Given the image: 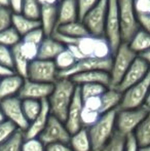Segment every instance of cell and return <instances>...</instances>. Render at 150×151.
I'll list each match as a JSON object with an SVG mask.
<instances>
[{
  "mask_svg": "<svg viewBox=\"0 0 150 151\" xmlns=\"http://www.w3.org/2000/svg\"><path fill=\"white\" fill-rule=\"evenodd\" d=\"M77 86L70 78H59L47 99L50 114L65 122Z\"/></svg>",
  "mask_w": 150,
  "mask_h": 151,
  "instance_id": "6da1fadb",
  "label": "cell"
},
{
  "mask_svg": "<svg viewBox=\"0 0 150 151\" xmlns=\"http://www.w3.org/2000/svg\"><path fill=\"white\" fill-rule=\"evenodd\" d=\"M117 110H112L102 114L99 120L88 129L93 151L102 150L116 132L115 122Z\"/></svg>",
  "mask_w": 150,
  "mask_h": 151,
  "instance_id": "7a4b0ae2",
  "label": "cell"
},
{
  "mask_svg": "<svg viewBox=\"0 0 150 151\" xmlns=\"http://www.w3.org/2000/svg\"><path fill=\"white\" fill-rule=\"evenodd\" d=\"M121 40L128 43L141 29L138 14L135 10L134 0H117Z\"/></svg>",
  "mask_w": 150,
  "mask_h": 151,
  "instance_id": "3957f363",
  "label": "cell"
},
{
  "mask_svg": "<svg viewBox=\"0 0 150 151\" xmlns=\"http://www.w3.org/2000/svg\"><path fill=\"white\" fill-rule=\"evenodd\" d=\"M137 57L138 55H136L131 50L128 43L122 42L120 44L119 47L116 50V52L112 56V65H111V69L109 72L111 78L110 88H115L119 84L124 74L126 73V71Z\"/></svg>",
  "mask_w": 150,
  "mask_h": 151,
  "instance_id": "277c9868",
  "label": "cell"
},
{
  "mask_svg": "<svg viewBox=\"0 0 150 151\" xmlns=\"http://www.w3.org/2000/svg\"><path fill=\"white\" fill-rule=\"evenodd\" d=\"M149 109L150 108L145 105L135 109H118L115 122L116 132L124 137L133 135L139 124L146 117Z\"/></svg>",
  "mask_w": 150,
  "mask_h": 151,
  "instance_id": "5b68a950",
  "label": "cell"
},
{
  "mask_svg": "<svg viewBox=\"0 0 150 151\" xmlns=\"http://www.w3.org/2000/svg\"><path fill=\"white\" fill-rule=\"evenodd\" d=\"M150 88V71L146 77L122 93L121 102L118 109H135L145 105Z\"/></svg>",
  "mask_w": 150,
  "mask_h": 151,
  "instance_id": "8992f818",
  "label": "cell"
},
{
  "mask_svg": "<svg viewBox=\"0 0 150 151\" xmlns=\"http://www.w3.org/2000/svg\"><path fill=\"white\" fill-rule=\"evenodd\" d=\"M26 79L54 84L59 79V70L54 61L36 59L29 64Z\"/></svg>",
  "mask_w": 150,
  "mask_h": 151,
  "instance_id": "52a82bcc",
  "label": "cell"
},
{
  "mask_svg": "<svg viewBox=\"0 0 150 151\" xmlns=\"http://www.w3.org/2000/svg\"><path fill=\"white\" fill-rule=\"evenodd\" d=\"M104 37L108 40L114 54L122 43L117 0H108V12L105 22Z\"/></svg>",
  "mask_w": 150,
  "mask_h": 151,
  "instance_id": "ba28073f",
  "label": "cell"
},
{
  "mask_svg": "<svg viewBox=\"0 0 150 151\" xmlns=\"http://www.w3.org/2000/svg\"><path fill=\"white\" fill-rule=\"evenodd\" d=\"M107 12H108V0H101L82 18L81 22L86 27L90 35L104 36Z\"/></svg>",
  "mask_w": 150,
  "mask_h": 151,
  "instance_id": "9c48e42d",
  "label": "cell"
},
{
  "mask_svg": "<svg viewBox=\"0 0 150 151\" xmlns=\"http://www.w3.org/2000/svg\"><path fill=\"white\" fill-rule=\"evenodd\" d=\"M0 108L5 119L11 122L18 129L25 132L29 127V121L23 111L22 100L19 97H12L0 101Z\"/></svg>",
  "mask_w": 150,
  "mask_h": 151,
  "instance_id": "30bf717a",
  "label": "cell"
},
{
  "mask_svg": "<svg viewBox=\"0 0 150 151\" xmlns=\"http://www.w3.org/2000/svg\"><path fill=\"white\" fill-rule=\"evenodd\" d=\"M70 133L67 129L65 122L58 119L55 116L50 115L47 124L45 125L42 133L39 135V140L44 145H50L54 143H65L69 144Z\"/></svg>",
  "mask_w": 150,
  "mask_h": 151,
  "instance_id": "8fae6325",
  "label": "cell"
},
{
  "mask_svg": "<svg viewBox=\"0 0 150 151\" xmlns=\"http://www.w3.org/2000/svg\"><path fill=\"white\" fill-rule=\"evenodd\" d=\"M112 65V58L109 59H95V58H84L75 63V65L69 70L59 73V78H71L76 74L83 72L94 71V70H102V71L110 72Z\"/></svg>",
  "mask_w": 150,
  "mask_h": 151,
  "instance_id": "7c38bea8",
  "label": "cell"
},
{
  "mask_svg": "<svg viewBox=\"0 0 150 151\" xmlns=\"http://www.w3.org/2000/svg\"><path fill=\"white\" fill-rule=\"evenodd\" d=\"M149 71L150 67L148 66V64L138 56L133 62L131 67L128 68L126 73L124 74L121 81L119 82V84L115 88L123 93L124 91L130 88L131 86H135L138 82H140L141 80L144 79Z\"/></svg>",
  "mask_w": 150,
  "mask_h": 151,
  "instance_id": "4fadbf2b",
  "label": "cell"
},
{
  "mask_svg": "<svg viewBox=\"0 0 150 151\" xmlns=\"http://www.w3.org/2000/svg\"><path fill=\"white\" fill-rule=\"evenodd\" d=\"M52 88H54V84L42 83V82L25 79L24 84H23L18 97L22 100L31 99L37 100V101H44L50 98Z\"/></svg>",
  "mask_w": 150,
  "mask_h": 151,
  "instance_id": "5bb4252c",
  "label": "cell"
},
{
  "mask_svg": "<svg viewBox=\"0 0 150 151\" xmlns=\"http://www.w3.org/2000/svg\"><path fill=\"white\" fill-rule=\"evenodd\" d=\"M82 108H83V101H82L81 95H80L79 88L77 86L74 97H73L71 105L69 107L68 113H67L66 120H65V125H66L70 135H73L76 132L82 129L81 121H80Z\"/></svg>",
  "mask_w": 150,
  "mask_h": 151,
  "instance_id": "9a60e30c",
  "label": "cell"
},
{
  "mask_svg": "<svg viewBox=\"0 0 150 151\" xmlns=\"http://www.w3.org/2000/svg\"><path fill=\"white\" fill-rule=\"evenodd\" d=\"M24 81L25 78L17 73L0 78V101L8 98L18 97Z\"/></svg>",
  "mask_w": 150,
  "mask_h": 151,
  "instance_id": "2e32d148",
  "label": "cell"
},
{
  "mask_svg": "<svg viewBox=\"0 0 150 151\" xmlns=\"http://www.w3.org/2000/svg\"><path fill=\"white\" fill-rule=\"evenodd\" d=\"M70 79L78 86L86 83L103 84L107 88H110L111 86V78L109 72L102 71V70H94V71L76 74V75L72 76Z\"/></svg>",
  "mask_w": 150,
  "mask_h": 151,
  "instance_id": "e0dca14e",
  "label": "cell"
},
{
  "mask_svg": "<svg viewBox=\"0 0 150 151\" xmlns=\"http://www.w3.org/2000/svg\"><path fill=\"white\" fill-rule=\"evenodd\" d=\"M76 21H80L77 0H62L59 2L57 28L59 26L76 22Z\"/></svg>",
  "mask_w": 150,
  "mask_h": 151,
  "instance_id": "ac0fdd59",
  "label": "cell"
},
{
  "mask_svg": "<svg viewBox=\"0 0 150 151\" xmlns=\"http://www.w3.org/2000/svg\"><path fill=\"white\" fill-rule=\"evenodd\" d=\"M50 105H48L47 100L42 101V109L38 116L33 121L29 123V127L26 131L24 132V136L27 139L30 138H38L39 135L42 133L45 125L47 124V121L50 117Z\"/></svg>",
  "mask_w": 150,
  "mask_h": 151,
  "instance_id": "d6986e66",
  "label": "cell"
},
{
  "mask_svg": "<svg viewBox=\"0 0 150 151\" xmlns=\"http://www.w3.org/2000/svg\"><path fill=\"white\" fill-rule=\"evenodd\" d=\"M39 22L40 28L44 32L46 37L52 36L57 30L58 24V5L41 6Z\"/></svg>",
  "mask_w": 150,
  "mask_h": 151,
  "instance_id": "ffe728a7",
  "label": "cell"
},
{
  "mask_svg": "<svg viewBox=\"0 0 150 151\" xmlns=\"http://www.w3.org/2000/svg\"><path fill=\"white\" fill-rule=\"evenodd\" d=\"M66 46L57 39H55L52 36L45 37L41 42L38 50V58L39 60L54 61L61 52L65 50Z\"/></svg>",
  "mask_w": 150,
  "mask_h": 151,
  "instance_id": "44dd1931",
  "label": "cell"
},
{
  "mask_svg": "<svg viewBox=\"0 0 150 151\" xmlns=\"http://www.w3.org/2000/svg\"><path fill=\"white\" fill-rule=\"evenodd\" d=\"M122 93L116 88H108L101 96V114L117 110L121 102Z\"/></svg>",
  "mask_w": 150,
  "mask_h": 151,
  "instance_id": "7402d4cb",
  "label": "cell"
},
{
  "mask_svg": "<svg viewBox=\"0 0 150 151\" xmlns=\"http://www.w3.org/2000/svg\"><path fill=\"white\" fill-rule=\"evenodd\" d=\"M11 27L20 34L21 37H23L30 31L39 28L40 22L38 20L27 18L22 14H12Z\"/></svg>",
  "mask_w": 150,
  "mask_h": 151,
  "instance_id": "603a6c76",
  "label": "cell"
},
{
  "mask_svg": "<svg viewBox=\"0 0 150 151\" xmlns=\"http://www.w3.org/2000/svg\"><path fill=\"white\" fill-rule=\"evenodd\" d=\"M69 146L72 151H93L88 129L82 127L75 134L71 135Z\"/></svg>",
  "mask_w": 150,
  "mask_h": 151,
  "instance_id": "cb8c5ba5",
  "label": "cell"
},
{
  "mask_svg": "<svg viewBox=\"0 0 150 151\" xmlns=\"http://www.w3.org/2000/svg\"><path fill=\"white\" fill-rule=\"evenodd\" d=\"M130 48L136 55H141L150 48V34L143 28L137 32L133 38L128 42Z\"/></svg>",
  "mask_w": 150,
  "mask_h": 151,
  "instance_id": "d4e9b609",
  "label": "cell"
},
{
  "mask_svg": "<svg viewBox=\"0 0 150 151\" xmlns=\"http://www.w3.org/2000/svg\"><path fill=\"white\" fill-rule=\"evenodd\" d=\"M56 32L62 34V35L67 36V37L75 38V39L84 37L86 35H90L88 29H86V27L84 26V24L81 21H76V22H72L69 23V24L59 26L57 28Z\"/></svg>",
  "mask_w": 150,
  "mask_h": 151,
  "instance_id": "484cf974",
  "label": "cell"
},
{
  "mask_svg": "<svg viewBox=\"0 0 150 151\" xmlns=\"http://www.w3.org/2000/svg\"><path fill=\"white\" fill-rule=\"evenodd\" d=\"M99 37L100 36H94L90 34V35L76 39L74 44L79 48L80 52L84 58H94L95 50H96Z\"/></svg>",
  "mask_w": 150,
  "mask_h": 151,
  "instance_id": "4316f807",
  "label": "cell"
},
{
  "mask_svg": "<svg viewBox=\"0 0 150 151\" xmlns=\"http://www.w3.org/2000/svg\"><path fill=\"white\" fill-rule=\"evenodd\" d=\"M133 135L140 147L150 146V109L146 117L139 124Z\"/></svg>",
  "mask_w": 150,
  "mask_h": 151,
  "instance_id": "83f0119b",
  "label": "cell"
},
{
  "mask_svg": "<svg viewBox=\"0 0 150 151\" xmlns=\"http://www.w3.org/2000/svg\"><path fill=\"white\" fill-rule=\"evenodd\" d=\"M11 52H12V61H14V72L26 79L30 62H28L22 56L20 50H19V44H17L16 46H14L11 48Z\"/></svg>",
  "mask_w": 150,
  "mask_h": 151,
  "instance_id": "f1b7e54d",
  "label": "cell"
},
{
  "mask_svg": "<svg viewBox=\"0 0 150 151\" xmlns=\"http://www.w3.org/2000/svg\"><path fill=\"white\" fill-rule=\"evenodd\" d=\"M22 107L27 120L30 123L31 121H33L37 117L38 114L41 111L42 101H37V100H31V99L22 100Z\"/></svg>",
  "mask_w": 150,
  "mask_h": 151,
  "instance_id": "f546056e",
  "label": "cell"
},
{
  "mask_svg": "<svg viewBox=\"0 0 150 151\" xmlns=\"http://www.w3.org/2000/svg\"><path fill=\"white\" fill-rule=\"evenodd\" d=\"M56 67L58 68L59 73L60 72H64L69 70L70 68H72L75 65V63L77 60L73 57V55L65 47V50L63 52H61L60 54L57 56V58L54 60Z\"/></svg>",
  "mask_w": 150,
  "mask_h": 151,
  "instance_id": "4dcf8cb0",
  "label": "cell"
},
{
  "mask_svg": "<svg viewBox=\"0 0 150 151\" xmlns=\"http://www.w3.org/2000/svg\"><path fill=\"white\" fill-rule=\"evenodd\" d=\"M24 139V132L18 129L7 141L0 145V151H22Z\"/></svg>",
  "mask_w": 150,
  "mask_h": 151,
  "instance_id": "1f68e13d",
  "label": "cell"
},
{
  "mask_svg": "<svg viewBox=\"0 0 150 151\" xmlns=\"http://www.w3.org/2000/svg\"><path fill=\"white\" fill-rule=\"evenodd\" d=\"M78 88H79L82 100H85L93 97H101L108 88L107 86H103V84L98 83H86L79 86Z\"/></svg>",
  "mask_w": 150,
  "mask_h": 151,
  "instance_id": "d6a6232c",
  "label": "cell"
},
{
  "mask_svg": "<svg viewBox=\"0 0 150 151\" xmlns=\"http://www.w3.org/2000/svg\"><path fill=\"white\" fill-rule=\"evenodd\" d=\"M21 41H22V37L12 27L0 32V44L1 45L12 48Z\"/></svg>",
  "mask_w": 150,
  "mask_h": 151,
  "instance_id": "836d02e7",
  "label": "cell"
},
{
  "mask_svg": "<svg viewBox=\"0 0 150 151\" xmlns=\"http://www.w3.org/2000/svg\"><path fill=\"white\" fill-rule=\"evenodd\" d=\"M40 12H41V5L38 0H24L22 14L32 20L39 21Z\"/></svg>",
  "mask_w": 150,
  "mask_h": 151,
  "instance_id": "e575fe53",
  "label": "cell"
},
{
  "mask_svg": "<svg viewBox=\"0 0 150 151\" xmlns=\"http://www.w3.org/2000/svg\"><path fill=\"white\" fill-rule=\"evenodd\" d=\"M126 137L119 134L118 132H115L108 143L103 147L101 151H124L126 148Z\"/></svg>",
  "mask_w": 150,
  "mask_h": 151,
  "instance_id": "d590c367",
  "label": "cell"
},
{
  "mask_svg": "<svg viewBox=\"0 0 150 151\" xmlns=\"http://www.w3.org/2000/svg\"><path fill=\"white\" fill-rule=\"evenodd\" d=\"M19 50H20L22 56L28 62H30V63L38 58L39 45H36L34 43H30V42L21 41L19 43Z\"/></svg>",
  "mask_w": 150,
  "mask_h": 151,
  "instance_id": "8d00e7d4",
  "label": "cell"
},
{
  "mask_svg": "<svg viewBox=\"0 0 150 151\" xmlns=\"http://www.w3.org/2000/svg\"><path fill=\"white\" fill-rule=\"evenodd\" d=\"M101 115H102V114L99 111L83 107L82 108V112H81V118H80L82 127L88 129V127H90L92 125H94L95 123L99 120Z\"/></svg>",
  "mask_w": 150,
  "mask_h": 151,
  "instance_id": "74e56055",
  "label": "cell"
},
{
  "mask_svg": "<svg viewBox=\"0 0 150 151\" xmlns=\"http://www.w3.org/2000/svg\"><path fill=\"white\" fill-rule=\"evenodd\" d=\"M45 37L46 36H45V34H44V32L42 31V29L39 27V28L34 29V30L27 33L25 36H23L22 41L30 42V43H34V44H36V45H40Z\"/></svg>",
  "mask_w": 150,
  "mask_h": 151,
  "instance_id": "f35d334b",
  "label": "cell"
},
{
  "mask_svg": "<svg viewBox=\"0 0 150 151\" xmlns=\"http://www.w3.org/2000/svg\"><path fill=\"white\" fill-rule=\"evenodd\" d=\"M17 131L18 129L9 121L5 120L0 123V145L7 141Z\"/></svg>",
  "mask_w": 150,
  "mask_h": 151,
  "instance_id": "ab89813d",
  "label": "cell"
},
{
  "mask_svg": "<svg viewBox=\"0 0 150 151\" xmlns=\"http://www.w3.org/2000/svg\"><path fill=\"white\" fill-rule=\"evenodd\" d=\"M22 151H45V145L39 138H25L22 145Z\"/></svg>",
  "mask_w": 150,
  "mask_h": 151,
  "instance_id": "60d3db41",
  "label": "cell"
},
{
  "mask_svg": "<svg viewBox=\"0 0 150 151\" xmlns=\"http://www.w3.org/2000/svg\"><path fill=\"white\" fill-rule=\"evenodd\" d=\"M0 65L14 70V61H12L11 48L0 44Z\"/></svg>",
  "mask_w": 150,
  "mask_h": 151,
  "instance_id": "b9f144b4",
  "label": "cell"
},
{
  "mask_svg": "<svg viewBox=\"0 0 150 151\" xmlns=\"http://www.w3.org/2000/svg\"><path fill=\"white\" fill-rule=\"evenodd\" d=\"M12 12L8 7H0V32L11 27Z\"/></svg>",
  "mask_w": 150,
  "mask_h": 151,
  "instance_id": "7bdbcfd3",
  "label": "cell"
},
{
  "mask_svg": "<svg viewBox=\"0 0 150 151\" xmlns=\"http://www.w3.org/2000/svg\"><path fill=\"white\" fill-rule=\"evenodd\" d=\"M101 0H77L78 10H79V20L81 21L82 18L86 14L88 10H90L95 5L100 2Z\"/></svg>",
  "mask_w": 150,
  "mask_h": 151,
  "instance_id": "ee69618b",
  "label": "cell"
},
{
  "mask_svg": "<svg viewBox=\"0 0 150 151\" xmlns=\"http://www.w3.org/2000/svg\"><path fill=\"white\" fill-rule=\"evenodd\" d=\"M134 6L138 16H150V0H134Z\"/></svg>",
  "mask_w": 150,
  "mask_h": 151,
  "instance_id": "f6af8a7d",
  "label": "cell"
},
{
  "mask_svg": "<svg viewBox=\"0 0 150 151\" xmlns=\"http://www.w3.org/2000/svg\"><path fill=\"white\" fill-rule=\"evenodd\" d=\"M83 101V107L88 109L96 110L101 113V97H93L88 99L82 100Z\"/></svg>",
  "mask_w": 150,
  "mask_h": 151,
  "instance_id": "bcb514c9",
  "label": "cell"
},
{
  "mask_svg": "<svg viewBox=\"0 0 150 151\" xmlns=\"http://www.w3.org/2000/svg\"><path fill=\"white\" fill-rule=\"evenodd\" d=\"M24 0H8V8L12 14H22Z\"/></svg>",
  "mask_w": 150,
  "mask_h": 151,
  "instance_id": "7dc6e473",
  "label": "cell"
},
{
  "mask_svg": "<svg viewBox=\"0 0 150 151\" xmlns=\"http://www.w3.org/2000/svg\"><path fill=\"white\" fill-rule=\"evenodd\" d=\"M45 151H72L69 144L54 143L45 146Z\"/></svg>",
  "mask_w": 150,
  "mask_h": 151,
  "instance_id": "c3c4849f",
  "label": "cell"
},
{
  "mask_svg": "<svg viewBox=\"0 0 150 151\" xmlns=\"http://www.w3.org/2000/svg\"><path fill=\"white\" fill-rule=\"evenodd\" d=\"M139 145L137 143L136 139H135L134 135H131L126 137V148L124 151H138Z\"/></svg>",
  "mask_w": 150,
  "mask_h": 151,
  "instance_id": "681fc988",
  "label": "cell"
},
{
  "mask_svg": "<svg viewBox=\"0 0 150 151\" xmlns=\"http://www.w3.org/2000/svg\"><path fill=\"white\" fill-rule=\"evenodd\" d=\"M141 28L147 31L150 34V16H138Z\"/></svg>",
  "mask_w": 150,
  "mask_h": 151,
  "instance_id": "f907efd6",
  "label": "cell"
},
{
  "mask_svg": "<svg viewBox=\"0 0 150 151\" xmlns=\"http://www.w3.org/2000/svg\"><path fill=\"white\" fill-rule=\"evenodd\" d=\"M14 73V70L9 69V68H6L4 66L0 65V78L4 77V76H7V75H10V74Z\"/></svg>",
  "mask_w": 150,
  "mask_h": 151,
  "instance_id": "816d5d0a",
  "label": "cell"
},
{
  "mask_svg": "<svg viewBox=\"0 0 150 151\" xmlns=\"http://www.w3.org/2000/svg\"><path fill=\"white\" fill-rule=\"evenodd\" d=\"M41 6H50V5H58L59 0H38Z\"/></svg>",
  "mask_w": 150,
  "mask_h": 151,
  "instance_id": "f5cc1de1",
  "label": "cell"
},
{
  "mask_svg": "<svg viewBox=\"0 0 150 151\" xmlns=\"http://www.w3.org/2000/svg\"><path fill=\"white\" fill-rule=\"evenodd\" d=\"M139 57L146 62V63L148 64V66L150 67V48H149V50H147L146 52H142L141 55H139Z\"/></svg>",
  "mask_w": 150,
  "mask_h": 151,
  "instance_id": "db71d44e",
  "label": "cell"
},
{
  "mask_svg": "<svg viewBox=\"0 0 150 151\" xmlns=\"http://www.w3.org/2000/svg\"><path fill=\"white\" fill-rule=\"evenodd\" d=\"M0 7H8V0H0Z\"/></svg>",
  "mask_w": 150,
  "mask_h": 151,
  "instance_id": "11a10c76",
  "label": "cell"
},
{
  "mask_svg": "<svg viewBox=\"0 0 150 151\" xmlns=\"http://www.w3.org/2000/svg\"><path fill=\"white\" fill-rule=\"evenodd\" d=\"M145 106H147L148 108H150V88H149L148 96H147V98H146V101H145Z\"/></svg>",
  "mask_w": 150,
  "mask_h": 151,
  "instance_id": "9f6ffc18",
  "label": "cell"
},
{
  "mask_svg": "<svg viewBox=\"0 0 150 151\" xmlns=\"http://www.w3.org/2000/svg\"><path fill=\"white\" fill-rule=\"evenodd\" d=\"M138 151H150V146H142V147L139 146Z\"/></svg>",
  "mask_w": 150,
  "mask_h": 151,
  "instance_id": "6f0895ef",
  "label": "cell"
},
{
  "mask_svg": "<svg viewBox=\"0 0 150 151\" xmlns=\"http://www.w3.org/2000/svg\"><path fill=\"white\" fill-rule=\"evenodd\" d=\"M5 116H4V114H3V112H2V110H1V108H0V123L1 122H3V121H5Z\"/></svg>",
  "mask_w": 150,
  "mask_h": 151,
  "instance_id": "680465c9",
  "label": "cell"
},
{
  "mask_svg": "<svg viewBox=\"0 0 150 151\" xmlns=\"http://www.w3.org/2000/svg\"><path fill=\"white\" fill-rule=\"evenodd\" d=\"M60 1H62V0H59V2H60Z\"/></svg>",
  "mask_w": 150,
  "mask_h": 151,
  "instance_id": "91938a15",
  "label": "cell"
}]
</instances>
